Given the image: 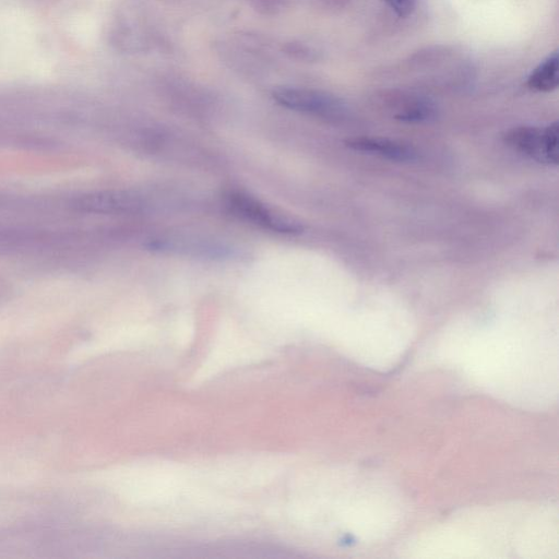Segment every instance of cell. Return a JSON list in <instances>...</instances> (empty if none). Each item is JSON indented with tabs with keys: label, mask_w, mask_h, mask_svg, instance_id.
I'll list each match as a JSON object with an SVG mask.
<instances>
[{
	"label": "cell",
	"mask_w": 559,
	"mask_h": 559,
	"mask_svg": "<svg viewBox=\"0 0 559 559\" xmlns=\"http://www.w3.org/2000/svg\"><path fill=\"white\" fill-rule=\"evenodd\" d=\"M227 205L237 216L263 229L288 235L304 230L302 224L295 217L242 191L228 193Z\"/></svg>",
	"instance_id": "1"
},
{
	"label": "cell",
	"mask_w": 559,
	"mask_h": 559,
	"mask_svg": "<svg viewBox=\"0 0 559 559\" xmlns=\"http://www.w3.org/2000/svg\"><path fill=\"white\" fill-rule=\"evenodd\" d=\"M558 136L559 127L554 122L545 128L532 126L513 128L506 133L504 140L514 150L537 162L557 165Z\"/></svg>",
	"instance_id": "2"
},
{
	"label": "cell",
	"mask_w": 559,
	"mask_h": 559,
	"mask_svg": "<svg viewBox=\"0 0 559 559\" xmlns=\"http://www.w3.org/2000/svg\"><path fill=\"white\" fill-rule=\"evenodd\" d=\"M273 98L288 109L319 117H336L345 109L337 97L309 88L281 87L273 92Z\"/></svg>",
	"instance_id": "3"
},
{
	"label": "cell",
	"mask_w": 559,
	"mask_h": 559,
	"mask_svg": "<svg viewBox=\"0 0 559 559\" xmlns=\"http://www.w3.org/2000/svg\"><path fill=\"white\" fill-rule=\"evenodd\" d=\"M346 145L355 151L377 154L391 160L411 162L416 158L415 150L395 140L385 138H354Z\"/></svg>",
	"instance_id": "4"
},
{
	"label": "cell",
	"mask_w": 559,
	"mask_h": 559,
	"mask_svg": "<svg viewBox=\"0 0 559 559\" xmlns=\"http://www.w3.org/2000/svg\"><path fill=\"white\" fill-rule=\"evenodd\" d=\"M151 248L159 251H170L205 258H227L234 254V250L221 243L204 240L189 239H158L151 242Z\"/></svg>",
	"instance_id": "5"
},
{
	"label": "cell",
	"mask_w": 559,
	"mask_h": 559,
	"mask_svg": "<svg viewBox=\"0 0 559 559\" xmlns=\"http://www.w3.org/2000/svg\"><path fill=\"white\" fill-rule=\"evenodd\" d=\"M559 83V58L554 51L544 59L530 74L527 85L538 92H550L557 88Z\"/></svg>",
	"instance_id": "6"
},
{
	"label": "cell",
	"mask_w": 559,
	"mask_h": 559,
	"mask_svg": "<svg viewBox=\"0 0 559 559\" xmlns=\"http://www.w3.org/2000/svg\"><path fill=\"white\" fill-rule=\"evenodd\" d=\"M390 8L401 17L411 15L415 8L417 0H385Z\"/></svg>",
	"instance_id": "7"
}]
</instances>
